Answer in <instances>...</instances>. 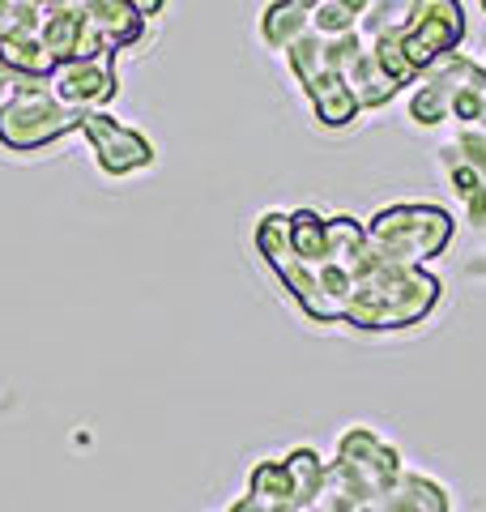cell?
Masks as SVG:
<instances>
[{
    "instance_id": "6da1fadb",
    "label": "cell",
    "mask_w": 486,
    "mask_h": 512,
    "mask_svg": "<svg viewBox=\"0 0 486 512\" xmlns=\"http://www.w3.org/2000/svg\"><path fill=\"white\" fill-rule=\"evenodd\" d=\"M440 303V278L423 265H393L367 244L363 261L354 265V295L346 308V325L380 333V329H410L427 320Z\"/></svg>"
},
{
    "instance_id": "7a4b0ae2",
    "label": "cell",
    "mask_w": 486,
    "mask_h": 512,
    "mask_svg": "<svg viewBox=\"0 0 486 512\" xmlns=\"http://www.w3.org/2000/svg\"><path fill=\"white\" fill-rule=\"evenodd\" d=\"M81 111L60 103L43 77H13V94L0 107V146L13 154H39L60 137L77 133Z\"/></svg>"
},
{
    "instance_id": "3957f363",
    "label": "cell",
    "mask_w": 486,
    "mask_h": 512,
    "mask_svg": "<svg viewBox=\"0 0 486 512\" xmlns=\"http://www.w3.org/2000/svg\"><path fill=\"white\" fill-rule=\"evenodd\" d=\"M452 231H457L452 214L440 210V205H423V201L388 205V210H380L367 222L371 248L393 265H423L431 256H440L452 244Z\"/></svg>"
},
{
    "instance_id": "277c9868",
    "label": "cell",
    "mask_w": 486,
    "mask_h": 512,
    "mask_svg": "<svg viewBox=\"0 0 486 512\" xmlns=\"http://www.w3.org/2000/svg\"><path fill=\"white\" fill-rule=\"evenodd\" d=\"M465 39V9L461 0H414L401 22V47L423 77L440 56L457 52Z\"/></svg>"
},
{
    "instance_id": "5b68a950",
    "label": "cell",
    "mask_w": 486,
    "mask_h": 512,
    "mask_svg": "<svg viewBox=\"0 0 486 512\" xmlns=\"http://www.w3.org/2000/svg\"><path fill=\"white\" fill-rule=\"evenodd\" d=\"M77 133L90 141V150H94V158H99V167L107 175H137L145 167H154L150 141H145L137 128H128L116 116H107V111H81Z\"/></svg>"
},
{
    "instance_id": "8992f818",
    "label": "cell",
    "mask_w": 486,
    "mask_h": 512,
    "mask_svg": "<svg viewBox=\"0 0 486 512\" xmlns=\"http://www.w3.org/2000/svg\"><path fill=\"white\" fill-rule=\"evenodd\" d=\"M52 90L60 103L77 111H103L120 94L116 56H94V60H60L52 69Z\"/></svg>"
},
{
    "instance_id": "52a82bcc",
    "label": "cell",
    "mask_w": 486,
    "mask_h": 512,
    "mask_svg": "<svg viewBox=\"0 0 486 512\" xmlns=\"http://www.w3.org/2000/svg\"><path fill=\"white\" fill-rule=\"evenodd\" d=\"M337 466H346L371 495H380L397 483L401 453L393 444H384L371 427H350L346 436L337 440Z\"/></svg>"
},
{
    "instance_id": "ba28073f",
    "label": "cell",
    "mask_w": 486,
    "mask_h": 512,
    "mask_svg": "<svg viewBox=\"0 0 486 512\" xmlns=\"http://www.w3.org/2000/svg\"><path fill=\"white\" fill-rule=\"evenodd\" d=\"M303 94H307V103H312L316 120L324 128H346L354 116H359V99H354V90L346 86V77L333 73V69H320L312 82L303 86Z\"/></svg>"
},
{
    "instance_id": "9c48e42d",
    "label": "cell",
    "mask_w": 486,
    "mask_h": 512,
    "mask_svg": "<svg viewBox=\"0 0 486 512\" xmlns=\"http://www.w3.org/2000/svg\"><path fill=\"white\" fill-rule=\"evenodd\" d=\"M81 18L99 30V39L111 47V52H120V47L137 43L145 35V18L128 5V0H86V5H81Z\"/></svg>"
},
{
    "instance_id": "30bf717a",
    "label": "cell",
    "mask_w": 486,
    "mask_h": 512,
    "mask_svg": "<svg viewBox=\"0 0 486 512\" xmlns=\"http://www.w3.org/2000/svg\"><path fill=\"white\" fill-rule=\"evenodd\" d=\"M376 500H380L384 512H452L444 487L431 483V478H423V474H410V470H401L397 483L388 491H380Z\"/></svg>"
},
{
    "instance_id": "8fae6325",
    "label": "cell",
    "mask_w": 486,
    "mask_h": 512,
    "mask_svg": "<svg viewBox=\"0 0 486 512\" xmlns=\"http://www.w3.org/2000/svg\"><path fill=\"white\" fill-rule=\"evenodd\" d=\"M342 77H346V86L354 90V99H359V111H376V107L393 103L397 94H401V86H393V82H388V77L380 73V64L371 60L367 47L346 64Z\"/></svg>"
},
{
    "instance_id": "7c38bea8",
    "label": "cell",
    "mask_w": 486,
    "mask_h": 512,
    "mask_svg": "<svg viewBox=\"0 0 486 512\" xmlns=\"http://www.w3.org/2000/svg\"><path fill=\"white\" fill-rule=\"evenodd\" d=\"M312 30V13H307L299 0H273V5L261 13V43L269 52H286L299 35Z\"/></svg>"
},
{
    "instance_id": "4fadbf2b",
    "label": "cell",
    "mask_w": 486,
    "mask_h": 512,
    "mask_svg": "<svg viewBox=\"0 0 486 512\" xmlns=\"http://www.w3.org/2000/svg\"><path fill=\"white\" fill-rule=\"evenodd\" d=\"M77 30H81V9H73V5H47L35 39L43 43V52L60 64V60H73Z\"/></svg>"
},
{
    "instance_id": "5bb4252c",
    "label": "cell",
    "mask_w": 486,
    "mask_h": 512,
    "mask_svg": "<svg viewBox=\"0 0 486 512\" xmlns=\"http://www.w3.org/2000/svg\"><path fill=\"white\" fill-rule=\"evenodd\" d=\"M286 235L290 248H295L307 265L329 261V218L316 210H290L286 214Z\"/></svg>"
},
{
    "instance_id": "9a60e30c",
    "label": "cell",
    "mask_w": 486,
    "mask_h": 512,
    "mask_svg": "<svg viewBox=\"0 0 486 512\" xmlns=\"http://www.w3.org/2000/svg\"><path fill=\"white\" fill-rule=\"evenodd\" d=\"M367 52H371V60L380 64V73H384L393 86L405 90V86H414V82H418V69L410 64V56H405V47H401V26L371 35V39H367Z\"/></svg>"
},
{
    "instance_id": "2e32d148",
    "label": "cell",
    "mask_w": 486,
    "mask_h": 512,
    "mask_svg": "<svg viewBox=\"0 0 486 512\" xmlns=\"http://www.w3.org/2000/svg\"><path fill=\"white\" fill-rule=\"evenodd\" d=\"M0 64L9 69V77H43V82H52V69H56V60L43 52V43L35 35L0 39Z\"/></svg>"
},
{
    "instance_id": "e0dca14e",
    "label": "cell",
    "mask_w": 486,
    "mask_h": 512,
    "mask_svg": "<svg viewBox=\"0 0 486 512\" xmlns=\"http://www.w3.org/2000/svg\"><path fill=\"white\" fill-rule=\"evenodd\" d=\"M444 175H448L452 197L461 201V214L469 227H486V180L482 175L465 163H444Z\"/></svg>"
},
{
    "instance_id": "ac0fdd59",
    "label": "cell",
    "mask_w": 486,
    "mask_h": 512,
    "mask_svg": "<svg viewBox=\"0 0 486 512\" xmlns=\"http://www.w3.org/2000/svg\"><path fill=\"white\" fill-rule=\"evenodd\" d=\"M248 495L261 504H295V478L286 470V457L261 461V466L248 474Z\"/></svg>"
},
{
    "instance_id": "d6986e66",
    "label": "cell",
    "mask_w": 486,
    "mask_h": 512,
    "mask_svg": "<svg viewBox=\"0 0 486 512\" xmlns=\"http://www.w3.org/2000/svg\"><path fill=\"white\" fill-rule=\"evenodd\" d=\"M367 244H371V239H367V222L346 218V214L329 218V261H342L346 269H354L363 261Z\"/></svg>"
},
{
    "instance_id": "ffe728a7",
    "label": "cell",
    "mask_w": 486,
    "mask_h": 512,
    "mask_svg": "<svg viewBox=\"0 0 486 512\" xmlns=\"http://www.w3.org/2000/svg\"><path fill=\"white\" fill-rule=\"evenodd\" d=\"M440 163H465L486 180V128L482 124L457 128V137L440 146Z\"/></svg>"
},
{
    "instance_id": "44dd1931",
    "label": "cell",
    "mask_w": 486,
    "mask_h": 512,
    "mask_svg": "<svg viewBox=\"0 0 486 512\" xmlns=\"http://www.w3.org/2000/svg\"><path fill=\"white\" fill-rule=\"evenodd\" d=\"M286 470H290V478H295V504L299 508L316 504L320 483H324V461H320V453H312V448H295V453L286 457Z\"/></svg>"
},
{
    "instance_id": "7402d4cb",
    "label": "cell",
    "mask_w": 486,
    "mask_h": 512,
    "mask_svg": "<svg viewBox=\"0 0 486 512\" xmlns=\"http://www.w3.org/2000/svg\"><path fill=\"white\" fill-rule=\"evenodd\" d=\"M282 56H286V64H290V77H295L299 86H307V82H312V77L324 69V39L316 35V30H307V35H299Z\"/></svg>"
},
{
    "instance_id": "603a6c76",
    "label": "cell",
    "mask_w": 486,
    "mask_h": 512,
    "mask_svg": "<svg viewBox=\"0 0 486 512\" xmlns=\"http://www.w3.org/2000/svg\"><path fill=\"white\" fill-rule=\"evenodd\" d=\"M307 13H312V30L320 39H337V35L359 30V13H350L342 0H320V5H312Z\"/></svg>"
},
{
    "instance_id": "cb8c5ba5",
    "label": "cell",
    "mask_w": 486,
    "mask_h": 512,
    "mask_svg": "<svg viewBox=\"0 0 486 512\" xmlns=\"http://www.w3.org/2000/svg\"><path fill=\"white\" fill-rule=\"evenodd\" d=\"M414 0H371L367 13L359 18V35L371 39V35H380V30H393L405 22V13H410Z\"/></svg>"
},
{
    "instance_id": "d4e9b609",
    "label": "cell",
    "mask_w": 486,
    "mask_h": 512,
    "mask_svg": "<svg viewBox=\"0 0 486 512\" xmlns=\"http://www.w3.org/2000/svg\"><path fill=\"white\" fill-rule=\"evenodd\" d=\"M465 278H478V282H486V248L482 252H474L465 261Z\"/></svg>"
},
{
    "instance_id": "484cf974",
    "label": "cell",
    "mask_w": 486,
    "mask_h": 512,
    "mask_svg": "<svg viewBox=\"0 0 486 512\" xmlns=\"http://www.w3.org/2000/svg\"><path fill=\"white\" fill-rule=\"evenodd\" d=\"M226 512H265V504H261V500H252V495H243V500H235Z\"/></svg>"
},
{
    "instance_id": "4316f807",
    "label": "cell",
    "mask_w": 486,
    "mask_h": 512,
    "mask_svg": "<svg viewBox=\"0 0 486 512\" xmlns=\"http://www.w3.org/2000/svg\"><path fill=\"white\" fill-rule=\"evenodd\" d=\"M128 5H133V9L141 13V18H154V13L162 9V0H128Z\"/></svg>"
},
{
    "instance_id": "83f0119b",
    "label": "cell",
    "mask_w": 486,
    "mask_h": 512,
    "mask_svg": "<svg viewBox=\"0 0 486 512\" xmlns=\"http://www.w3.org/2000/svg\"><path fill=\"white\" fill-rule=\"evenodd\" d=\"M9 94H13V77H9V69H0V107L9 103Z\"/></svg>"
},
{
    "instance_id": "f1b7e54d",
    "label": "cell",
    "mask_w": 486,
    "mask_h": 512,
    "mask_svg": "<svg viewBox=\"0 0 486 512\" xmlns=\"http://www.w3.org/2000/svg\"><path fill=\"white\" fill-rule=\"evenodd\" d=\"M299 5H303V9H312V5H320V0H299Z\"/></svg>"
},
{
    "instance_id": "f546056e",
    "label": "cell",
    "mask_w": 486,
    "mask_h": 512,
    "mask_svg": "<svg viewBox=\"0 0 486 512\" xmlns=\"http://www.w3.org/2000/svg\"><path fill=\"white\" fill-rule=\"evenodd\" d=\"M478 5H482V13H486V0H478Z\"/></svg>"
},
{
    "instance_id": "4dcf8cb0",
    "label": "cell",
    "mask_w": 486,
    "mask_h": 512,
    "mask_svg": "<svg viewBox=\"0 0 486 512\" xmlns=\"http://www.w3.org/2000/svg\"><path fill=\"white\" fill-rule=\"evenodd\" d=\"M0 69H5V64H0Z\"/></svg>"
}]
</instances>
